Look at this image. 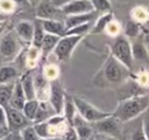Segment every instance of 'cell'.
I'll use <instances>...</instances> for the list:
<instances>
[{
    "label": "cell",
    "instance_id": "1",
    "mask_svg": "<svg viewBox=\"0 0 149 140\" xmlns=\"http://www.w3.org/2000/svg\"><path fill=\"white\" fill-rule=\"evenodd\" d=\"M149 108V96L148 94H135L128 97L119 103L112 116H114L121 124L128 123L140 114L144 113Z\"/></svg>",
    "mask_w": 149,
    "mask_h": 140
},
{
    "label": "cell",
    "instance_id": "2",
    "mask_svg": "<svg viewBox=\"0 0 149 140\" xmlns=\"http://www.w3.org/2000/svg\"><path fill=\"white\" fill-rule=\"evenodd\" d=\"M112 56L116 58L121 64H123L129 71L133 69L134 58L132 52V42L123 34H120L114 37L111 46Z\"/></svg>",
    "mask_w": 149,
    "mask_h": 140
},
{
    "label": "cell",
    "instance_id": "3",
    "mask_svg": "<svg viewBox=\"0 0 149 140\" xmlns=\"http://www.w3.org/2000/svg\"><path fill=\"white\" fill-rule=\"evenodd\" d=\"M128 74H129V70L111 55L105 61L104 66L101 68V71L99 75L104 78V80L106 83L119 84L125 80V78L128 76Z\"/></svg>",
    "mask_w": 149,
    "mask_h": 140
},
{
    "label": "cell",
    "instance_id": "4",
    "mask_svg": "<svg viewBox=\"0 0 149 140\" xmlns=\"http://www.w3.org/2000/svg\"><path fill=\"white\" fill-rule=\"evenodd\" d=\"M72 99H73V103L76 105L77 112L88 124H94V123H97V121L112 114V113H108V112H105V111L97 108L94 105L90 104L87 100H85L80 97H73Z\"/></svg>",
    "mask_w": 149,
    "mask_h": 140
},
{
    "label": "cell",
    "instance_id": "5",
    "mask_svg": "<svg viewBox=\"0 0 149 140\" xmlns=\"http://www.w3.org/2000/svg\"><path fill=\"white\" fill-rule=\"evenodd\" d=\"M83 36L79 35H65L59 38L58 43L55 47L54 54L59 61H66L71 57L73 49L81 41Z\"/></svg>",
    "mask_w": 149,
    "mask_h": 140
},
{
    "label": "cell",
    "instance_id": "6",
    "mask_svg": "<svg viewBox=\"0 0 149 140\" xmlns=\"http://www.w3.org/2000/svg\"><path fill=\"white\" fill-rule=\"evenodd\" d=\"M91 125L94 133H101L118 139L121 135V123L112 114Z\"/></svg>",
    "mask_w": 149,
    "mask_h": 140
},
{
    "label": "cell",
    "instance_id": "7",
    "mask_svg": "<svg viewBox=\"0 0 149 140\" xmlns=\"http://www.w3.org/2000/svg\"><path fill=\"white\" fill-rule=\"evenodd\" d=\"M6 114H7V124H8V132L12 133H19L24 127L29 126V120L24 117L23 112L16 108H13L10 106L6 107Z\"/></svg>",
    "mask_w": 149,
    "mask_h": 140
},
{
    "label": "cell",
    "instance_id": "8",
    "mask_svg": "<svg viewBox=\"0 0 149 140\" xmlns=\"http://www.w3.org/2000/svg\"><path fill=\"white\" fill-rule=\"evenodd\" d=\"M65 103V93L57 80L50 82V94H49V104L54 108L56 114H63Z\"/></svg>",
    "mask_w": 149,
    "mask_h": 140
},
{
    "label": "cell",
    "instance_id": "9",
    "mask_svg": "<svg viewBox=\"0 0 149 140\" xmlns=\"http://www.w3.org/2000/svg\"><path fill=\"white\" fill-rule=\"evenodd\" d=\"M16 36L17 35L14 34L13 32H8L5 35H2L0 40V54L3 57L12 58V57H15V55L17 54L20 46Z\"/></svg>",
    "mask_w": 149,
    "mask_h": 140
},
{
    "label": "cell",
    "instance_id": "10",
    "mask_svg": "<svg viewBox=\"0 0 149 140\" xmlns=\"http://www.w3.org/2000/svg\"><path fill=\"white\" fill-rule=\"evenodd\" d=\"M62 14L69 16V15H77V14H84L94 12L93 6L90 0H72L65 6L61 8Z\"/></svg>",
    "mask_w": 149,
    "mask_h": 140
},
{
    "label": "cell",
    "instance_id": "11",
    "mask_svg": "<svg viewBox=\"0 0 149 140\" xmlns=\"http://www.w3.org/2000/svg\"><path fill=\"white\" fill-rule=\"evenodd\" d=\"M71 126L76 130L79 140H92L93 139L94 132H93L92 125L88 124L87 121H85L78 112L76 113V116H74V118L72 120Z\"/></svg>",
    "mask_w": 149,
    "mask_h": 140
},
{
    "label": "cell",
    "instance_id": "12",
    "mask_svg": "<svg viewBox=\"0 0 149 140\" xmlns=\"http://www.w3.org/2000/svg\"><path fill=\"white\" fill-rule=\"evenodd\" d=\"M58 13H62L61 9L56 8L50 0H41L36 7V18L38 20H57Z\"/></svg>",
    "mask_w": 149,
    "mask_h": 140
},
{
    "label": "cell",
    "instance_id": "13",
    "mask_svg": "<svg viewBox=\"0 0 149 140\" xmlns=\"http://www.w3.org/2000/svg\"><path fill=\"white\" fill-rule=\"evenodd\" d=\"M97 18V12H90L84 14H77V15H69L64 19V24L66 27V30L70 28H73L76 26H80L84 23H90L93 19Z\"/></svg>",
    "mask_w": 149,
    "mask_h": 140
},
{
    "label": "cell",
    "instance_id": "14",
    "mask_svg": "<svg viewBox=\"0 0 149 140\" xmlns=\"http://www.w3.org/2000/svg\"><path fill=\"white\" fill-rule=\"evenodd\" d=\"M26 102H27V98H26V94L23 92L21 82H20V79H16L15 83H14V89H13L12 98H10V102H9V106L13 107V108L22 111Z\"/></svg>",
    "mask_w": 149,
    "mask_h": 140
},
{
    "label": "cell",
    "instance_id": "15",
    "mask_svg": "<svg viewBox=\"0 0 149 140\" xmlns=\"http://www.w3.org/2000/svg\"><path fill=\"white\" fill-rule=\"evenodd\" d=\"M40 21L47 34H52L59 37L65 36L66 27L64 24V21H59V20H40Z\"/></svg>",
    "mask_w": 149,
    "mask_h": 140
},
{
    "label": "cell",
    "instance_id": "16",
    "mask_svg": "<svg viewBox=\"0 0 149 140\" xmlns=\"http://www.w3.org/2000/svg\"><path fill=\"white\" fill-rule=\"evenodd\" d=\"M15 34L24 42L30 43L33 41V35H34V23L26 20L20 21L15 26Z\"/></svg>",
    "mask_w": 149,
    "mask_h": 140
},
{
    "label": "cell",
    "instance_id": "17",
    "mask_svg": "<svg viewBox=\"0 0 149 140\" xmlns=\"http://www.w3.org/2000/svg\"><path fill=\"white\" fill-rule=\"evenodd\" d=\"M132 52L134 61L149 62V54L143 43V40H140V36L132 42Z\"/></svg>",
    "mask_w": 149,
    "mask_h": 140
},
{
    "label": "cell",
    "instance_id": "18",
    "mask_svg": "<svg viewBox=\"0 0 149 140\" xmlns=\"http://www.w3.org/2000/svg\"><path fill=\"white\" fill-rule=\"evenodd\" d=\"M23 92L26 94L27 100L36 99V92H35V85H34V77L30 74H26L20 78Z\"/></svg>",
    "mask_w": 149,
    "mask_h": 140
},
{
    "label": "cell",
    "instance_id": "19",
    "mask_svg": "<svg viewBox=\"0 0 149 140\" xmlns=\"http://www.w3.org/2000/svg\"><path fill=\"white\" fill-rule=\"evenodd\" d=\"M51 111L55 112L54 108L51 107V105L48 102H40V105H38V108H37V112H36V116H35L33 123L34 124H37V123L47 121L49 118L52 117Z\"/></svg>",
    "mask_w": 149,
    "mask_h": 140
},
{
    "label": "cell",
    "instance_id": "20",
    "mask_svg": "<svg viewBox=\"0 0 149 140\" xmlns=\"http://www.w3.org/2000/svg\"><path fill=\"white\" fill-rule=\"evenodd\" d=\"M113 20V14L109 12V13H105V14H101L100 16H98L94 26L92 27L91 29V33L92 34H100L102 32L106 30L108 23Z\"/></svg>",
    "mask_w": 149,
    "mask_h": 140
},
{
    "label": "cell",
    "instance_id": "21",
    "mask_svg": "<svg viewBox=\"0 0 149 140\" xmlns=\"http://www.w3.org/2000/svg\"><path fill=\"white\" fill-rule=\"evenodd\" d=\"M59 36H56V35H52V34H47L44 35V38H43V42H42V46H41V50L44 55H48L49 52L54 51L55 50V47L56 44L58 43L59 41Z\"/></svg>",
    "mask_w": 149,
    "mask_h": 140
},
{
    "label": "cell",
    "instance_id": "22",
    "mask_svg": "<svg viewBox=\"0 0 149 140\" xmlns=\"http://www.w3.org/2000/svg\"><path fill=\"white\" fill-rule=\"evenodd\" d=\"M13 89H14V84H0V105L2 107H7L9 106V102L12 98V93H13Z\"/></svg>",
    "mask_w": 149,
    "mask_h": 140
},
{
    "label": "cell",
    "instance_id": "23",
    "mask_svg": "<svg viewBox=\"0 0 149 140\" xmlns=\"http://www.w3.org/2000/svg\"><path fill=\"white\" fill-rule=\"evenodd\" d=\"M44 35H45V32H44V29L42 27L41 21L37 19L36 22L34 23V35H33V41H31L33 47L41 49V46H42Z\"/></svg>",
    "mask_w": 149,
    "mask_h": 140
},
{
    "label": "cell",
    "instance_id": "24",
    "mask_svg": "<svg viewBox=\"0 0 149 140\" xmlns=\"http://www.w3.org/2000/svg\"><path fill=\"white\" fill-rule=\"evenodd\" d=\"M17 77V71L14 66L5 65L0 68V84H8Z\"/></svg>",
    "mask_w": 149,
    "mask_h": 140
},
{
    "label": "cell",
    "instance_id": "25",
    "mask_svg": "<svg viewBox=\"0 0 149 140\" xmlns=\"http://www.w3.org/2000/svg\"><path fill=\"white\" fill-rule=\"evenodd\" d=\"M141 33V26L139 22L134 21V20H129L127 21L126 26H125V33L123 35L130 40H135L140 36Z\"/></svg>",
    "mask_w": 149,
    "mask_h": 140
},
{
    "label": "cell",
    "instance_id": "26",
    "mask_svg": "<svg viewBox=\"0 0 149 140\" xmlns=\"http://www.w3.org/2000/svg\"><path fill=\"white\" fill-rule=\"evenodd\" d=\"M38 105H40V102L37 99H31V100L26 102V104L22 108V112L29 121L34 120V118L36 116V112H37V108H38Z\"/></svg>",
    "mask_w": 149,
    "mask_h": 140
},
{
    "label": "cell",
    "instance_id": "27",
    "mask_svg": "<svg viewBox=\"0 0 149 140\" xmlns=\"http://www.w3.org/2000/svg\"><path fill=\"white\" fill-rule=\"evenodd\" d=\"M76 113H77V108H76V105L73 103V99L72 98H69V97H65V103H64V108H63V116H64V118L66 119V121L70 125L72 124V120H73Z\"/></svg>",
    "mask_w": 149,
    "mask_h": 140
},
{
    "label": "cell",
    "instance_id": "28",
    "mask_svg": "<svg viewBox=\"0 0 149 140\" xmlns=\"http://www.w3.org/2000/svg\"><path fill=\"white\" fill-rule=\"evenodd\" d=\"M132 20L141 23H146L149 20V10L142 6H136L132 9Z\"/></svg>",
    "mask_w": 149,
    "mask_h": 140
},
{
    "label": "cell",
    "instance_id": "29",
    "mask_svg": "<svg viewBox=\"0 0 149 140\" xmlns=\"http://www.w3.org/2000/svg\"><path fill=\"white\" fill-rule=\"evenodd\" d=\"M92 6H93V10L97 13H109L112 9V5L109 2V0H90Z\"/></svg>",
    "mask_w": 149,
    "mask_h": 140
},
{
    "label": "cell",
    "instance_id": "30",
    "mask_svg": "<svg viewBox=\"0 0 149 140\" xmlns=\"http://www.w3.org/2000/svg\"><path fill=\"white\" fill-rule=\"evenodd\" d=\"M44 78L49 82H52V80H56L57 77H58V68L55 65V64H48L44 66L43 69V74Z\"/></svg>",
    "mask_w": 149,
    "mask_h": 140
},
{
    "label": "cell",
    "instance_id": "31",
    "mask_svg": "<svg viewBox=\"0 0 149 140\" xmlns=\"http://www.w3.org/2000/svg\"><path fill=\"white\" fill-rule=\"evenodd\" d=\"M20 136L22 140H40V136L37 135L34 126H27L20 132Z\"/></svg>",
    "mask_w": 149,
    "mask_h": 140
},
{
    "label": "cell",
    "instance_id": "32",
    "mask_svg": "<svg viewBox=\"0 0 149 140\" xmlns=\"http://www.w3.org/2000/svg\"><path fill=\"white\" fill-rule=\"evenodd\" d=\"M91 22L90 23H84L80 26H76L73 28H70L66 30L65 35H79V36H84V34H86L87 32H90L91 29Z\"/></svg>",
    "mask_w": 149,
    "mask_h": 140
},
{
    "label": "cell",
    "instance_id": "33",
    "mask_svg": "<svg viewBox=\"0 0 149 140\" xmlns=\"http://www.w3.org/2000/svg\"><path fill=\"white\" fill-rule=\"evenodd\" d=\"M15 4L13 0H0V13L1 14H8L12 13L15 9Z\"/></svg>",
    "mask_w": 149,
    "mask_h": 140
},
{
    "label": "cell",
    "instance_id": "34",
    "mask_svg": "<svg viewBox=\"0 0 149 140\" xmlns=\"http://www.w3.org/2000/svg\"><path fill=\"white\" fill-rule=\"evenodd\" d=\"M106 32H107V34H108V35H111V36L115 37V36H118V35H120V34H121L120 24H119L115 20H112V21L108 23V26H107V28H106Z\"/></svg>",
    "mask_w": 149,
    "mask_h": 140
},
{
    "label": "cell",
    "instance_id": "35",
    "mask_svg": "<svg viewBox=\"0 0 149 140\" xmlns=\"http://www.w3.org/2000/svg\"><path fill=\"white\" fill-rule=\"evenodd\" d=\"M38 48L31 47L27 54V64H29L30 66H35L36 61L38 60Z\"/></svg>",
    "mask_w": 149,
    "mask_h": 140
},
{
    "label": "cell",
    "instance_id": "36",
    "mask_svg": "<svg viewBox=\"0 0 149 140\" xmlns=\"http://www.w3.org/2000/svg\"><path fill=\"white\" fill-rule=\"evenodd\" d=\"M130 140H148V138L142 128V124L133 131V133L130 135Z\"/></svg>",
    "mask_w": 149,
    "mask_h": 140
},
{
    "label": "cell",
    "instance_id": "37",
    "mask_svg": "<svg viewBox=\"0 0 149 140\" xmlns=\"http://www.w3.org/2000/svg\"><path fill=\"white\" fill-rule=\"evenodd\" d=\"M0 131L8 132V124H7V114L6 108L0 105Z\"/></svg>",
    "mask_w": 149,
    "mask_h": 140
},
{
    "label": "cell",
    "instance_id": "38",
    "mask_svg": "<svg viewBox=\"0 0 149 140\" xmlns=\"http://www.w3.org/2000/svg\"><path fill=\"white\" fill-rule=\"evenodd\" d=\"M62 139H63V140H79V139H78V135H77L76 130H74L71 125L68 127V130H66V131H65V133L63 134Z\"/></svg>",
    "mask_w": 149,
    "mask_h": 140
},
{
    "label": "cell",
    "instance_id": "39",
    "mask_svg": "<svg viewBox=\"0 0 149 140\" xmlns=\"http://www.w3.org/2000/svg\"><path fill=\"white\" fill-rule=\"evenodd\" d=\"M142 128H143V131H144V133H146V135H147V138H148V140H149V111L146 112V114H144V117H143V120H142Z\"/></svg>",
    "mask_w": 149,
    "mask_h": 140
},
{
    "label": "cell",
    "instance_id": "40",
    "mask_svg": "<svg viewBox=\"0 0 149 140\" xmlns=\"http://www.w3.org/2000/svg\"><path fill=\"white\" fill-rule=\"evenodd\" d=\"M93 140H119V139L114 138V136L106 135V134H101V133H94Z\"/></svg>",
    "mask_w": 149,
    "mask_h": 140
},
{
    "label": "cell",
    "instance_id": "41",
    "mask_svg": "<svg viewBox=\"0 0 149 140\" xmlns=\"http://www.w3.org/2000/svg\"><path fill=\"white\" fill-rule=\"evenodd\" d=\"M70 1H72V0H50V2H51L56 8H58V9H61L63 6H65V5L69 4Z\"/></svg>",
    "mask_w": 149,
    "mask_h": 140
},
{
    "label": "cell",
    "instance_id": "42",
    "mask_svg": "<svg viewBox=\"0 0 149 140\" xmlns=\"http://www.w3.org/2000/svg\"><path fill=\"white\" fill-rule=\"evenodd\" d=\"M143 38V43H144V46H146V48H147V50H148V54H149V33L147 32L143 36H142Z\"/></svg>",
    "mask_w": 149,
    "mask_h": 140
},
{
    "label": "cell",
    "instance_id": "43",
    "mask_svg": "<svg viewBox=\"0 0 149 140\" xmlns=\"http://www.w3.org/2000/svg\"><path fill=\"white\" fill-rule=\"evenodd\" d=\"M15 5H19V6H24V5H28L30 4L29 0H13Z\"/></svg>",
    "mask_w": 149,
    "mask_h": 140
},
{
    "label": "cell",
    "instance_id": "44",
    "mask_svg": "<svg viewBox=\"0 0 149 140\" xmlns=\"http://www.w3.org/2000/svg\"><path fill=\"white\" fill-rule=\"evenodd\" d=\"M5 28H6V19L5 20H0V35L2 34Z\"/></svg>",
    "mask_w": 149,
    "mask_h": 140
},
{
    "label": "cell",
    "instance_id": "45",
    "mask_svg": "<svg viewBox=\"0 0 149 140\" xmlns=\"http://www.w3.org/2000/svg\"><path fill=\"white\" fill-rule=\"evenodd\" d=\"M9 140H22L21 136H20V133H13L9 138Z\"/></svg>",
    "mask_w": 149,
    "mask_h": 140
},
{
    "label": "cell",
    "instance_id": "46",
    "mask_svg": "<svg viewBox=\"0 0 149 140\" xmlns=\"http://www.w3.org/2000/svg\"><path fill=\"white\" fill-rule=\"evenodd\" d=\"M40 140H62L61 138H45V139H40Z\"/></svg>",
    "mask_w": 149,
    "mask_h": 140
},
{
    "label": "cell",
    "instance_id": "47",
    "mask_svg": "<svg viewBox=\"0 0 149 140\" xmlns=\"http://www.w3.org/2000/svg\"><path fill=\"white\" fill-rule=\"evenodd\" d=\"M146 28H147V32L149 33V20L146 22Z\"/></svg>",
    "mask_w": 149,
    "mask_h": 140
},
{
    "label": "cell",
    "instance_id": "48",
    "mask_svg": "<svg viewBox=\"0 0 149 140\" xmlns=\"http://www.w3.org/2000/svg\"><path fill=\"white\" fill-rule=\"evenodd\" d=\"M6 19V15L5 14H0V20H5Z\"/></svg>",
    "mask_w": 149,
    "mask_h": 140
},
{
    "label": "cell",
    "instance_id": "49",
    "mask_svg": "<svg viewBox=\"0 0 149 140\" xmlns=\"http://www.w3.org/2000/svg\"><path fill=\"white\" fill-rule=\"evenodd\" d=\"M29 1H30V2H40L41 0H29Z\"/></svg>",
    "mask_w": 149,
    "mask_h": 140
},
{
    "label": "cell",
    "instance_id": "50",
    "mask_svg": "<svg viewBox=\"0 0 149 140\" xmlns=\"http://www.w3.org/2000/svg\"><path fill=\"white\" fill-rule=\"evenodd\" d=\"M9 138H10V136H9ZM9 138H1L0 140H9Z\"/></svg>",
    "mask_w": 149,
    "mask_h": 140
},
{
    "label": "cell",
    "instance_id": "51",
    "mask_svg": "<svg viewBox=\"0 0 149 140\" xmlns=\"http://www.w3.org/2000/svg\"><path fill=\"white\" fill-rule=\"evenodd\" d=\"M0 14H1V13H0Z\"/></svg>",
    "mask_w": 149,
    "mask_h": 140
},
{
    "label": "cell",
    "instance_id": "52",
    "mask_svg": "<svg viewBox=\"0 0 149 140\" xmlns=\"http://www.w3.org/2000/svg\"><path fill=\"white\" fill-rule=\"evenodd\" d=\"M62 140H63V139H62Z\"/></svg>",
    "mask_w": 149,
    "mask_h": 140
},
{
    "label": "cell",
    "instance_id": "53",
    "mask_svg": "<svg viewBox=\"0 0 149 140\" xmlns=\"http://www.w3.org/2000/svg\"><path fill=\"white\" fill-rule=\"evenodd\" d=\"M148 10H149V9H148Z\"/></svg>",
    "mask_w": 149,
    "mask_h": 140
}]
</instances>
